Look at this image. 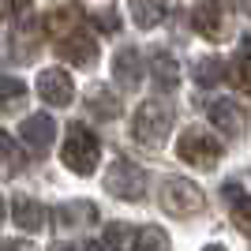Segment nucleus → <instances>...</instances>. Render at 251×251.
Instances as JSON below:
<instances>
[{"mask_svg":"<svg viewBox=\"0 0 251 251\" xmlns=\"http://www.w3.org/2000/svg\"><path fill=\"white\" fill-rule=\"evenodd\" d=\"M173 120H176V113H173V105L165 101H143L135 109V120H131V135L143 143V147H161L169 139V131H173Z\"/></svg>","mask_w":251,"mask_h":251,"instance_id":"nucleus-1","label":"nucleus"},{"mask_svg":"<svg viewBox=\"0 0 251 251\" xmlns=\"http://www.w3.org/2000/svg\"><path fill=\"white\" fill-rule=\"evenodd\" d=\"M98 157H101V147H98L94 131L86 124H72L68 127V135H64V150H60V161L72 173H79V176H90L98 169Z\"/></svg>","mask_w":251,"mask_h":251,"instance_id":"nucleus-2","label":"nucleus"},{"mask_svg":"<svg viewBox=\"0 0 251 251\" xmlns=\"http://www.w3.org/2000/svg\"><path fill=\"white\" fill-rule=\"evenodd\" d=\"M105 191L124 202H139L147 195V169H139L127 157H116L113 165L105 169Z\"/></svg>","mask_w":251,"mask_h":251,"instance_id":"nucleus-3","label":"nucleus"},{"mask_svg":"<svg viewBox=\"0 0 251 251\" xmlns=\"http://www.w3.org/2000/svg\"><path fill=\"white\" fill-rule=\"evenodd\" d=\"M221 154H225V147L210 135L206 127H184V135H180V143H176V157L188 161V165H195V169L218 165Z\"/></svg>","mask_w":251,"mask_h":251,"instance_id":"nucleus-4","label":"nucleus"},{"mask_svg":"<svg viewBox=\"0 0 251 251\" xmlns=\"http://www.w3.org/2000/svg\"><path fill=\"white\" fill-rule=\"evenodd\" d=\"M202 206H206V199H202V191L195 188L191 180L169 176L165 184H161V210H165V214H173V218H191V214H199Z\"/></svg>","mask_w":251,"mask_h":251,"instance_id":"nucleus-5","label":"nucleus"},{"mask_svg":"<svg viewBox=\"0 0 251 251\" xmlns=\"http://www.w3.org/2000/svg\"><path fill=\"white\" fill-rule=\"evenodd\" d=\"M191 26L206 42H221L225 38V4L221 0H195L191 4Z\"/></svg>","mask_w":251,"mask_h":251,"instance_id":"nucleus-6","label":"nucleus"},{"mask_svg":"<svg viewBox=\"0 0 251 251\" xmlns=\"http://www.w3.org/2000/svg\"><path fill=\"white\" fill-rule=\"evenodd\" d=\"M38 94H42L45 105H56V109H60V105L75 101V83L64 68H45V72L38 75Z\"/></svg>","mask_w":251,"mask_h":251,"instance_id":"nucleus-7","label":"nucleus"},{"mask_svg":"<svg viewBox=\"0 0 251 251\" xmlns=\"http://www.w3.org/2000/svg\"><path fill=\"white\" fill-rule=\"evenodd\" d=\"M206 113H210V124L218 127L221 135H229V139L244 135V127H248V113H244L232 98H218V101H210Z\"/></svg>","mask_w":251,"mask_h":251,"instance_id":"nucleus-8","label":"nucleus"},{"mask_svg":"<svg viewBox=\"0 0 251 251\" xmlns=\"http://www.w3.org/2000/svg\"><path fill=\"white\" fill-rule=\"evenodd\" d=\"M19 139H23V147H26V150L45 154V150L52 147V139H56V124H52V116H45V113L26 116V120L19 124Z\"/></svg>","mask_w":251,"mask_h":251,"instance_id":"nucleus-9","label":"nucleus"},{"mask_svg":"<svg viewBox=\"0 0 251 251\" xmlns=\"http://www.w3.org/2000/svg\"><path fill=\"white\" fill-rule=\"evenodd\" d=\"M68 64H79V68H90V64L98 60V45L90 34H68V38H60V49H56Z\"/></svg>","mask_w":251,"mask_h":251,"instance_id":"nucleus-10","label":"nucleus"},{"mask_svg":"<svg viewBox=\"0 0 251 251\" xmlns=\"http://www.w3.org/2000/svg\"><path fill=\"white\" fill-rule=\"evenodd\" d=\"M11 218H15V225H19L23 232H42L45 229V206L38 199H30V195H15Z\"/></svg>","mask_w":251,"mask_h":251,"instance_id":"nucleus-11","label":"nucleus"},{"mask_svg":"<svg viewBox=\"0 0 251 251\" xmlns=\"http://www.w3.org/2000/svg\"><path fill=\"white\" fill-rule=\"evenodd\" d=\"M79 23H83V11H79V4H56V8L49 11V19H45V30L60 42V38H68V34L79 30Z\"/></svg>","mask_w":251,"mask_h":251,"instance_id":"nucleus-12","label":"nucleus"},{"mask_svg":"<svg viewBox=\"0 0 251 251\" xmlns=\"http://www.w3.org/2000/svg\"><path fill=\"white\" fill-rule=\"evenodd\" d=\"M150 75H154V86L157 90H165V94H173L180 86V64L173 60V52H154V60H150Z\"/></svg>","mask_w":251,"mask_h":251,"instance_id":"nucleus-13","label":"nucleus"},{"mask_svg":"<svg viewBox=\"0 0 251 251\" xmlns=\"http://www.w3.org/2000/svg\"><path fill=\"white\" fill-rule=\"evenodd\" d=\"M221 199L232 206V221L240 225V232L251 236V195L240 188V184H225V188H221Z\"/></svg>","mask_w":251,"mask_h":251,"instance_id":"nucleus-14","label":"nucleus"},{"mask_svg":"<svg viewBox=\"0 0 251 251\" xmlns=\"http://www.w3.org/2000/svg\"><path fill=\"white\" fill-rule=\"evenodd\" d=\"M127 15L139 30H150L165 19V0H127Z\"/></svg>","mask_w":251,"mask_h":251,"instance_id":"nucleus-15","label":"nucleus"},{"mask_svg":"<svg viewBox=\"0 0 251 251\" xmlns=\"http://www.w3.org/2000/svg\"><path fill=\"white\" fill-rule=\"evenodd\" d=\"M113 75L127 86V90H131V86H139L143 72H139V49H135V45H124V49L116 52V60H113Z\"/></svg>","mask_w":251,"mask_h":251,"instance_id":"nucleus-16","label":"nucleus"},{"mask_svg":"<svg viewBox=\"0 0 251 251\" xmlns=\"http://www.w3.org/2000/svg\"><path fill=\"white\" fill-rule=\"evenodd\" d=\"M86 105H90V113L101 116V120H113L116 113H120V101H116V94L109 90V86L94 83L90 90H86Z\"/></svg>","mask_w":251,"mask_h":251,"instance_id":"nucleus-17","label":"nucleus"},{"mask_svg":"<svg viewBox=\"0 0 251 251\" xmlns=\"http://www.w3.org/2000/svg\"><path fill=\"white\" fill-rule=\"evenodd\" d=\"M60 225L64 229H79V225H94L98 221V206L94 202H83V199H75V202H68V206H60Z\"/></svg>","mask_w":251,"mask_h":251,"instance_id":"nucleus-18","label":"nucleus"},{"mask_svg":"<svg viewBox=\"0 0 251 251\" xmlns=\"http://www.w3.org/2000/svg\"><path fill=\"white\" fill-rule=\"evenodd\" d=\"M191 75H195L199 86H218L221 79H225V60H221V56H199L195 68H191Z\"/></svg>","mask_w":251,"mask_h":251,"instance_id":"nucleus-19","label":"nucleus"},{"mask_svg":"<svg viewBox=\"0 0 251 251\" xmlns=\"http://www.w3.org/2000/svg\"><path fill=\"white\" fill-rule=\"evenodd\" d=\"M23 169V150H19V143L8 135V131H0V176L8 180V176H15Z\"/></svg>","mask_w":251,"mask_h":251,"instance_id":"nucleus-20","label":"nucleus"},{"mask_svg":"<svg viewBox=\"0 0 251 251\" xmlns=\"http://www.w3.org/2000/svg\"><path fill=\"white\" fill-rule=\"evenodd\" d=\"M131 251H169L165 229H157V225L139 229V232H135V240H131Z\"/></svg>","mask_w":251,"mask_h":251,"instance_id":"nucleus-21","label":"nucleus"},{"mask_svg":"<svg viewBox=\"0 0 251 251\" xmlns=\"http://www.w3.org/2000/svg\"><path fill=\"white\" fill-rule=\"evenodd\" d=\"M225 72H229V79H232V86H236V90L251 94V56H248V52H236Z\"/></svg>","mask_w":251,"mask_h":251,"instance_id":"nucleus-22","label":"nucleus"},{"mask_svg":"<svg viewBox=\"0 0 251 251\" xmlns=\"http://www.w3.org/2000/svg\"><path fill=\"white\" fill-rule=\"evenodd\" d=\"M127 236H131V229H127V225H120V221H113V225L105 229V236H101V248H105V251H124Z\"/></svg>","mask_w":251,"mask_h":251,"instance_id":"nucleus-23","label":"nucleus"},{"mask_svg":"<svg viewBox=\"0 0 251 251\" xmlns=\"http://www.w3.org/2000/svg\"><path fill=\"white\" fill-rule=\"evenodd\" d=\"M26 94V86H23V79H11V75H0V101H19V98Z\"/></svg>","mask_w":251,"mask_h":251,"instance_id":"nucleus-24","label":"nucleus"},{"mask_svg":"<svg viewBox=\"0 0 251 251\" xmlns=\"http://www.w3.org/2000/svg\"><path fill=\"white\" fill-rule=\"evenodd\" d=\"M0 251H38L30 240H4L0 244Z\"/></svg>","mask_w":251,"mask_h":251,"instance_id":"nucleus-25","label":"nucleus"},{"mask_svg":"<svg viewBox=\"0 0 251 251\" xmlns=\"http://www.w3.org/2000/svg\"><path fill=\"white\" fill-rule=\"evenodd\" d=\"M98 26H101L105 34H113L116 30V15H113V11H101V15H98Z\"/></svg>","mask_w":251,"mask_h":251,"instance_id":"nucleus-26","label":"nucleus"},{"mask_svg":"<svg viewBox=\"0 0 251 251\" xmlns=\"http://www.w3.org/2000/svg\"><path fill=\"white\" fill-rule=\"evenodd\" d=\"M8 11H11V0H0V23L8 19Z\"/></svg>","mask_w":251,"mask_h":251,"instance_id":"nucleus-27","label":"nucleus"},{"mask_svg":"<svg viewBox=\"0 0 251 251\" xmlns=\"http://www.w3.org/2000/svg\"><path fill=\"white\" fill-rule=\"evenodd\" d=\"M52 251H79V244H56Z\"/></svg>","mask_w":251,"mask_h":251,"instance_id":"nucleus-28","label":"nucleus"},{"mask_svg":"<svg viewBox=\"0 0 251 251\" xmlns=\"http://www.w3.org/2000/svg\"><path fill=\"white\" fill-rule=\"evenodd\" d=\"M240 49H244V52H248V56H251V34H244V42H240Z\"/></svg>","mask_w":251,"mask_h":251,"instance_id":"nucleus-29","label":"nucleus"},{"mask_svg":"<svg viewBox=\"0 0 251 251\" xmlns=\"http://www.w3.org/2000/svg\"><path fill=\"white\" fill-rule=\"evenodd\" d=\"M236 4L244 8V15H251V0H236Z\"/></svg>","mask_w":251,"mask_h":251,"instance_id":"nucleus-30","label":"nucleus"},{"mask_svg":"<svg viewBox=\"0 0 251 251\" xmlns=\"http://www.w3.org/2000/svg\"><path fill=\"white\" fill-rule=\"evenodd\" d=\"M202 251H225V248H221V244H206Z\"/></svg>","mask_w":251,"mask_h":251,"instance_id":"nucleus-31","label":"nucleus"},{"mask_svg":"<svg viewBox=\"0 0 251 251\" xmlns=\"http://www.w3.org/2000/svg\"><path fill=\"white\" fill-rule=\"evenodd\" d=\"M0 221H4V199H0Z\"/></svg>","mask_w":251,"mask_h":251,"instance_id":"nucleus-32","label":"nucleus"}]
</instances>
